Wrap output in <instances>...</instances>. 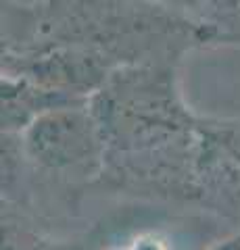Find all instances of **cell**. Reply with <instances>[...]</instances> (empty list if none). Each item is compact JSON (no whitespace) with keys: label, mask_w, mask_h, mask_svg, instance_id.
<instances>
[]
</instances>
